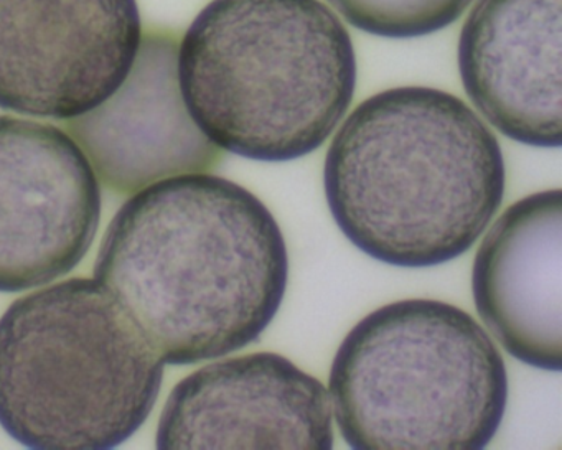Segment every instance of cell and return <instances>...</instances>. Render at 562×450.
Instances as JSON below:
<instances>
[{
  "instance_id": "4",
  "label": "cell",
  "mask_w": 562,
  "mask_h": 450,
  "mask_svg": "<svg viewBox=\"0 0 562 450\" xmlns=\"http://www.w3.org/2000/svg\"><path fill=\"white\" fill-rule=\"evenodd\" d=\"M328 391L351 449L479 450L502 426L509 386L502 353L472 315L406 299L348 331Z\"/></svg>"
},
{
  "instance_id": "10",
  "label": "cell",
  "mask_w": 562,
  "mask_h": 450,
  "mask_svg": "<svg viewBox=\"0 0 562 450\" xmlns=\"http://www.w3.org/2000/svg\"><path fill=\"white\" fill-rule=\"evenodd\" d=\"M562 0H479L459 41L467 97L503 136L559 149Z\"/></svg>"
},
{
  "instance_id": "7",
  "label": "cell",
  "mask_w": 562,
  "mask_h": 450,
  "mask_svg": "<svg viewBox=\"0 0 562 450\" xmlns=\"http://www.w3.org/2000/svg\"><path fill=\"white\" fill-rule=\"evenodd\" d=\"M101 222L100 180L60 127L0 116V292L74 271Z\"/></svg>"
},
{
  "instance_id": "5",
  "label": "cell",
  "mask_w": 562,
  "mask_h": 450,
  "mask_svg": "<svg viewBox=\"0 0 562 450\" xmlns=\"http://www.w3.org/2000/svg\"><path fill=\"white\" fill-rule=\"evenodd\" d=\"M162 380V361L97 279L32 292L0 317V426L22 446H121Z\"/></svg>"
},
{
  "instance_id": "8",
  "label": "cell",
  "mask_w": 562,
  "mask_h": 450,
  "mask_svg": "<svg viewBox=\"0 0 562 450\" xmlns=\"http://www.w3.org/2000/svg\"><path fill=\"white\" fill-rule=\"evenodd\" d=\"M157 449H331L324 383L272 351L226 358L170 391Z\"/></svg>"
},
{
  "instance_id": "9",
  "label": "cell",
  "mask_w": 562,
  "mask_h": 450,
  "mask_svg": "<svg viewBox=\"0 0 562 450\" xmlns=\"http://www.w3.org/2000/svg\"><path fill=\"white\" fill-rule=\"evenodd\" d=\"M177 54L173 35L150 32L120 90L67 123L110 192L130 195L157 180L209 172L222 162V150L200 133L183 104Z\"/></svg>"
},
{
  "instance_id": "1",
  "label": "cell",
  "mask_w": 562,
  "mask_h": 450,
  "mask_svg": "<svg viewBox=\"0 0 562 450\" xmlns=\"http://www.w3.org/2000/svg\"><path fill=\"white\" fill-rule=\"evenodd\" d=\"M164 364L235 353L272 324L289 282L271 210L225 177L182 173L134 193L93 269Z\"/></svg>"
},
{
  "instance_id": "2",
  "label": "cell",
  "mask_w": 562,
  "mask_h": 450,
  "mask_svg": "<svg viewBox=\"0 0 562 450\" xmlns=\"http://www.w3.org/2000/svg\"><path fill=\"white\" fill-rule=\"evenodd\" d=\"M498 139L460 98L427 87L358 104L324 164L328 209L345 238L396 268L465 255L505 196Z\"/></svg>"
},
{
  "instance_id": "6",
  "label": "cell",
  "mask_w": 562,
  "mask_h": 450,
  "mask_svg": "<svg viewBox=\"0 0 562 450\" xmlns=\"http://www.w3.org/2000/svg\"><path fill=\"white\" fill-rule=\"evenodd\" d=\"M140 41L137 0H0V108L83 116L120 90Z\"/></svg>"
},
{
  "instance_id": "11",
  "label": "cell",
  "mask_w": 562,
  "mask_h": 450,
  "mask_svg": "<svg viewBox=\"0 0 562 450\" xmlns=\"http://www.w3.org/2000/svg\"><path fill=\"white\" fill-rule=\"evenodd\" d=\"M476 312L516 360L562 370V192L542 190L513 203L475 255Z\"/></svg>"
},
{
  "instance_id": "12",
  "label": "cell",
  "mask_w": 562,
  "mask_h": 450,
  "mask_svg": "<svg viewBox=\"0 0 562 450\" xmlns=\"http://www.w3.org/2000/svg\"><path fill=\"white\" fill-rule=\"evenodd\" d=\"M358 31L384 38H416L452 25L473 0H327Z\"/></svg>"
},
{
  "instance_id": "3",
  "label": "cell",
  "mask_w": 562,
  "mask_h": 450,
  "mask_svg": "<svg viewBox=\"0 0 562 450\" xmlns=\"http://www.w3.org/2000/svg\"><path fill=\"white\" fill-rule=\"evenodd\" d=\"M177 77L213 146L291 162L321 149L344 120L357 57L321 0H212L180 42Z\"/></svg>"
}]
</instances>
